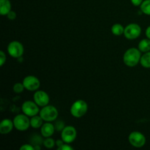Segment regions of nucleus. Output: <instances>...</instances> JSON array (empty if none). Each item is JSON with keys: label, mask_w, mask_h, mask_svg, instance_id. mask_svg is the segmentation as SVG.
<instances>
[{"label": "nucleus", "mask_w": 150, "mask_h": 150, "mask_svg": "<svg viewBox=\"0 0 150 150\" xmlns=\"http://www.w3.org/2000/svg\"><path fill=\"white\" fill-rule=\"evenodd\" d=\"M141 53L142 52L139 51V48H128L123 55V62L125 64L130 67L137 65L139 63H140L141 57H142Z\"/></svg>", "instance_id": "obj_1"}, {"label": "nucleus", "mask_w": 150, "mask_h": 150, "mask_svg": "<svg viewBox=\"0 0 150 150\" xmlns=\"http://www.w3.org/2000/svg\"><path fill=\"white\" fill-rule=\"evenodd\" d=\"M88 105L83 100H78L72 104L70 107V114L75 118H81L86 114Z\"/></svg>", "instance_id": "obj_2"}, {"label": "nucleus", "mask_w": 150, "mask_h": 150, "mask_svg": "<svg viewBox=\"0 0 150 150\" xmlns=\"http://www.w3.org/2000/svg\"><path fill=\"white\" fill-rule=\"evenodd\" d=\"M39 115L42 117L44 122H52L57 120L59 115V112L55 106L47 105L45 106L42 107V109L40 111Z\"/></svg>", "instance_id": "obj_3"}, {"label": "nucleus", "mask_w": 150, "mask_h": 150, "mask_svg": "<svg viewBox=\"0 0 150 150\" xmlns=\"http://www.w3.org/2000/svg\"><path fill=\"white\" fill-rule=\"evenodd\" d=\"M7 52L13 58L19 59L22 57L24 53V48L22 43L18 41H12L7 45Z\"/></svg>", "instance_id": "obj_4"}, {"label": "nucleus", "mask_w": 150, "mask_h": 150, "mask_svg": "<svg viewBox=\"0 0 150 150\" xmlns=\"http://www.w3.org/2000/svg\"><path fill=\"white\" fill-rule=\"evenodd\" d=\"M14 127L19 131H25L28 130L30 126V120L26 114H18L13 119Z\"/></svg>", "instance_id": "obj_5"}, {"label": "nucleus", "mask_w": 150, "mask_h": 150, "mask_svg": "<svg viewBox=\"0 0 150 150\" xmlns=\"http://www.w3.org/2000/svg\"><path fill=\"white\" fill-rule=\"evenodd\" d=\"M141 33H142V28L138 23H130L125 27L124 35L127 40H133L136 39L140 36Z\"/></svg>", "instance_id": "obj_6"}, {"label": "nucleus", "mask_w": 150, "mask_h": 150, "mask_svg": "<svg viewBox=\"0 0 150 150\" xmlns=\"http://www.w3.org/2000/svg\"><path fill=\"white\" fill-rule=\"evenodd\" d=\"M128 141L130 144L136 148L143 147L146 144V137L139 131H133L130 133Z\"/></svg>", "instance_id": "obj_7"}, {"label": "nucleus", "mask_w": 150, "mask_h": 150, "mask_svg": "<svg viewBox=\"0 0 150 150\" xmlns=\"http://www.w3.org/2000/svg\"><path fill=\"white\" fill-rule=\"evenodd\" d=\"M21 110L24 114L29 117L38 115L40 110L39 109V105L35 101L27 100L25 101L21 105Z\"/></svg>", "instance_id": "obj_8"}, {"label": "nucleus", "mask_w": 150, "mask_h": 150, "mask_svg": "<svg viewBox=\"0 0 150 150\" xmlns=\"http://www.w3.org/2000/svg\"><path fill=\"white\" fill-rule=\"evenodd\" d=\"M77 137V130L73 126H65L61 132V139L67 144H71Z\"/></svg>", "instance_id": "obj_9"}, {"label": "nucleus", "mask_w": 150, "mask_h": 150, "mask_svg": "<svg viewBox=\"0 0 150 150\" xmlns=\"http://www.w3.org/2000/svg\"><path fill=\"white\" fill-rule=\"evenodd\" d=\"M23 86L25 89L31 92L37 91L40 88V81L39 79L35 76H27L23 79Z\"/></svg>", "instance_id": "obj_10"}, {"label": "nucleus", "mask_w": 150, "mask_h": 150, "mask_svg": "<svg viewBox=\"0 0 150 150\" xmlns=\"http://www.w3.org/2000/svg\"><path fill=\"white\" fill-rule=\"evenodd\" d=\"M34 101L40 107H44L48 105L50 101L49 95L43 90H37L33 95Z\"/></svg>", "instance_id": "obj_11"}, {"label": "nucleus", "mask_w": 150, "mask_h": 150, "mask_svg": "<svg viewBox=\"0 0 150 150\" xmlns=\"http://www.w3.org/2000/svg\"><path fill=\"white\" fill-rule=\"evenodd\" d=\"M14 128L13 121L10 119H4L0 123V133L2 135L9 134Z\"/></svg>", "instance_id": "obj_12"}, {"label": "nucleus", "mask_w": 150, "mask_h": 150, "mask_svg": "<svg viewBox=\"0 0 150 150\" xmlns=\"http://www.w3.org/2000/svg\"><path fill=\"white\" fill-rule=\"evenodd\" d=\"M55 127L54 125H53L51 122H45V124L42 125L40 127V133L42 137L48 138L51 137L54 135V132H55Z\"/></svg>", "instance_id": "obj_13"}, {"label": "nucleus", "mask_w": 150, "mask_h": 150, "mask_svg": "<svg viewBox=\"0 0 150 150\" xmlns=\"http://www.w3.org/2000/svg\"><path fill=\"white\" fill-rule=\"evenodd\" d=\"M11 2L10 0H0V14L7 16L11 10Z\"/></svg>", "instance_id": "obj_14"}, {"label": "nucleus", "mask_w": 150, "mask_h": 150, "mask_svg": "<svg viewBox=\"0 0 150 150\" xmlns=\"http://www.w3.org/2000/svg\"><path fill=\"white\" fill-rule=\"evenodd\" d=\"M42 122H43V120H42V117L40 115H35L34 117H31L30 119V126L32 128H40L43 125Z\"/></svg>", "instance_id": "obj_15"}, {"label": "nucleus", "mask_w": 150, "mask_h": 150, "mask_svg": "<svg viewBox=\"0 0 150 150\" xmlns=\"http://www.w3.org/2000/svg\"><path fill=\"white\" fill-rule=\"evenodd\" d=\"M138 48H139L141 52L143 53L150 51V39L146 38V39L142 40L139 42V45H138Z\"/></svg>", "instance_id": "obj_16"}, {"label": "nucleus", "mask_w": 150, "mask_h": 150, "mask_svg": "<svg viewBox=\"0 0 150 150\" xmlns=\"http://www.w3.org/2000/svg\"><path fill=\"white\" fill-rule=\"evenodd\" d=\"M111 32L115 36H120V35H124L125 27L120 23H115L111 26Z\"/></svg>", "instance_id": "obj_17"}, {"label": "nucleus", "mask_w": 150, "mask_h": 150, "mask_svg": "<svg viewBox=\"0 0 150 150\" xmlns=\"http://www.w3.org/2000/svg\"><path fill=\"white\" fill-rule=\"evenodd\" d=\"M140 63L144 68H150V51L144 53L142 56Z\"/></svg>", "instance_id": "obj_18"}, {"label": "nucleus", "mask_w": 150, "mask_h": 150, "mask_svg": "<svg viewBox=\"0 0 150 150\" xmlns=\"http://www.w3.org/2000/svg\"><path fill=\"white\" fill-rule=\"evenodd\" d=\"M140 8L142 13L150 16V0H144L140 5Z\"/></svg>", "instance_id": "obj_19"}, {"label": "nucleus", "mask_w": 150, "mask_h": 150, "mask_svg": "<svg viewBox=\"0 0 150 150\" xmlns=\"http://www.w3.org/2000/svg\"><path fill=\"white\" fill-rule=\"evenodd\" d=\"M42 143H43L44 146L47 149H51L54 146H56V141H54L51 137L45 138Z\"/></svg>", "instance_id": "obj_20"}, {"label": "nucleus", "mask_w": 150, "mask_h": 150, "mask_svg": "<svg viewBox=\"0 0 150 150\" xmlns=\"http://www.w3.org/2000/svg\"><path fill=\"white\" fill-rule=\"evenodd\" d=\"M13 89L15 93L20 94L23 92V90L25 89V87L23 86V83H16L14 84V86H13Z\"/></svg>", "instance_id": "obj_21"}, {"label": "nucleus", "mask_w": 150, "mask_h": 150, "mask_svg": "<svg viewBox=\"0 0 150 150\" xmlns=\"http://www.w3.org/2000/svg\"><path fill=\"white\" fill-rule=\"evenodd\" d=\"M54 127H55V130L57 131H62L63 129L65 127V125L63 122L62 120H59V121H57L54 124Z\"/></svg>", "instance_id": "obj_22"}, {"label": "nucleus", "mask_w": 150, "mask_h": 150, "mask_svg": "<svg viewBox=\"0 0 150 150\" xmlns=\"http://www.w3.org/2000/svg\"><path fill=\"white\" fill-rule=\"evenodd\" d=\"M6 60H7V57H6L5 53L3 51H0V66L2 67L4 64V63L6 62Z\"/></svg>", "instance_id": "obj_23"}, {"label": "nucleus", "mask_w": 150, "mask_h": 150, "mask_svg": "<svg viewBox=\"0 0 150 150\" xmlns=\"http://www.w3.org/2000/svg\"><path fill=\"white\" fill-rule=\"evenodd\" d=\"M7 18L10 19V20L13 21L16 18V17H17V14H16V12L11 10L8 13H7Z\"/></svg>", "instance_id": "obj_24"}, {"label": "nucleus", "mask_w": 150, "mask_h": 150, "mask_svg": "<svg viewBox=\"0 0 150 150\" xmlns=\"http://www.w3.org/2000/svg\"><path fill=\"white\" fill-rule=\"evenodd\" d=\"M35 149V146H33L32 145L29 144H26L24 145H22L20 147V150H34Z\"/></svg>", "instance_id": "obj_25"}, {"label": "nucleus", "mask_w": 150, "mask_h": 150, "mask_svg": "<svg viewBox=\"0 0 150 150\" xmlns=\"http://www.w3.org/2000/svg\"><path fill=\"white\" fill-rule=\"evenodd\" d=\"M57 149H59V150H73V148L71 146H70V145H69V144L64 143L62 146H60V147Z\"/></svg>", "instance_id": "obj_26"}, {"label": "nucleus", "mask_w": 150, "mask_h": 150, "mask_svg": "<svg viewBox=\"0 0 150 150\" xmlns=\"http://www.w3.org/2000/svg\"><path fill=\"white\" fill-rule=\"evenodd\" d=\"M143 1L144 0H130L133 5L134 6H140L142 3L143 2Z\"/></svg>", "instance_id": "obj_27"}, {"label": "nucleus", "mask_w": 150, "mask_h": 150, "mask_svg": "<svg viewBox=\"0 0 150 150\" xmlns=\"http://www.w3.org/2000/svg\"><path fill=\"white\" fill-rule=\"evenodd\" d=\"M64 143H65V142H64L62 139H59V140L56 141V146H57V149H59L60 146H62Z\"/></svg>", "instance_id": "obj_28"}, {"label": "nucleus", "mask_w": 150, "mask_h": 150, "mask_svg": "<svg viewBox=\"0 0 150 150\" xmlns=\"http://www.w3.org/2000/svg\"><path fill=\"white\" fill-rule=\"evenodd\" d=\"M145 35H146V38L150 39V26H148L146 29V32H145Z\"/></svg>", "instance_id": "obj_29"}]
</instances>
